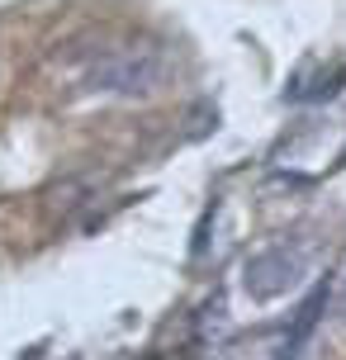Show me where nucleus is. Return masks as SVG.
<instances>
[{"label": "nucleus", "mask_w": 346, "mask_h": 360, "mask_svg": "<svg viewBox=\"0 0 346 360\" xmlns=\"http://www.w3.org/2000/svg\"><path fill=\"white\" fill-rule=\"evenodd\" d=\"M304 270H309V252H299V247H271V252H256L242 266V289L266 304V299L290 294L304 280Z\"/></svg>", "instance_id": "1"}, {"label": "nucleus", "mask_w": 346, "mask_h": 360, "mask_svg": "<svg viewBox=\"0 0 346 360\" xmlns=\"http://www.w3.org/2000/svg\"><path fill=\"white\" fill-rule=\"evenodd\" d=\"M157 76H162V62L152 53H119L114 62H105L95 72V86L124 90V95H147V90L157 86Z\"/></svg>", "instance_id": "2"}, {"label": "nucleus", "mask_w": 346, "mask_h": 360, "mask_svg": "<svg viewBox=\"0 0 346 360\" xmlns=\"http://www.w3.org/2000/svg\"><path fill=\"white\" fill-rule=\"evenodd\" d=\"M328 280H318V285L304 294V304H299V313H294V323H290V332H285V342H280V356L285 360H294L304 346H309V337L318 332V323H323V313H328Z\"/></svg>", "instance_id": "3"}]
</instances>
